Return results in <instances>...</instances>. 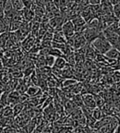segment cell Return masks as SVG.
Masks as SVG:
<instances>
[{"label":"cell","mask_w":120,"mask_h":133,"mask_svg":"<svg viewBox=\"0 0 120 133\" xmlns=\"http://www.w3.org/2000/svg\"><path fill=\"white\" fill-rule=\"evenodd\" d=\"M101 32H102V31L87 27L85 29V30L83 32L82 34L86 40L87 44H91L96 38H97L100 35H101Z\"/></svg>","instance_id":"cell-2"},{"label":"cell","mask_w":120,"mask_h":133,"mask_svg":"<svg viewBox=\"0 0 120 133\" xmlns=\"http://www.w3.org/2000/svg\"><path fill=\"white\" fill-rule=\"evenodd\" d=\"M72 23L74 24L75 28L76 27H82V26H85L86 25V21H84V19L82 17V16H78V17H75V19H72Z\"/></svg>","instance_id":"cell-13"},{"label":"cell","mask_w":120,"mask_h":133,"mask_svg":"<svg viewBox=\"0 0 120 133\" xmlns=\"http://www.w3.org/2000/svg\"><path fill=\"white\" fill-rule=\"evenodd\" d=\"M16 133H19V132H16Z\"/></svg>","instance_id":"cell-23"},{"label":"cell","mask_w":120,"mask_h":133,"mask_svg":"<svg viewBox=\"0 0 120 133\" xmlns=\"http://www.w3.org/2000/svg\"><path fill=\"white\" fill-rule=\"evenodd\" d=\"M61 32H63V34L65 37L66 40L70 37H72L75 34V26L73 24L71 21H68L63 23L61 26Z\"/></svg>","instance_id":"cell-4"},{"label":"cell","mask_w":120,"mask_h":133,"mask_svg":"<svg viewBox=\"0 0 120 133\" xmlns=\"http://www.w3.org/2000/svg\"><path fill=\"white\" fill-rule=\"evenodd\" d=\"M119 123H120L119 119L115 116L110 123L103 126V127H101V128L97 129L98 133H115V131L118 127V125Z\"/></svg>","instance_id":"cell-3"},{"label":"cell","mask_w":120,"mask_h":133,"mask_svg":"<svg viewBox=\"0 0 120 133\" xmlns=\"http://www.w3.org/2000/svg\"><path fill=\"white\" fill-rule=\"evenodd\" d=\"M12 110H13V115H17L20 113L22 111V110H24V105L21 102H18L16 104H15L12 106Z\"/></svg>","instance_id":"cell-16"},{"label":"cell","mask_w":120,"mask_h":133,"mask_svg":"<svg viewBox=\"0 0 120 133\" xmlns=\"http://www.w3.org/2000/svg\"><path fill=\"white\" fill-rule=\"evenodd\" d=\"M109 2L110 3V4L112 6H115V5H117L120 3V0H109Z\"/></svg>","instance_id":"cell-21"},{"label":"cell","mask_w":120,"mask_h":133,"mask_svg":"<svg viewBox=\"0 0 120 133\" xmlns=\"http://www.w3.org/2000/svg\"><path fill=\"white\" fill-rule=\"evenodd\" d=\"M35 0H21L25 8H31L35 4Z\"/></svg>","instance_id":"cell-20"},{"label":"cell","mask_w":120,"mask_h":133,"mask_svg":"<svg viewBox=\"0 0 120 133\" xmlns=\"http://www.w3.org/2000/svg\"><path fill=\"white\" fill-rule=\"evenodd\" d=\"M56 60V57H54L52 55H47L45 56V63L46 66H53Z\"/></svg>","instance_id":"cell-17"},{"label":"cell","mask_w":120,"mask_h":133,"mask_svg":"<svg viewBox=\"0 0 120 133\" xmlns=\"http://www.w3.org/2000/svg\"><path fill=\"white\" fill-rule=\"evenodd\" d=\"M91 45L92 47L96 50L97 54L103 55L112 47L110 43L104 37L103 32H101V35H100L97 38H96L94 41L91 43Z\"/></svg>","instance_id":"cell-1"},{"label":"cell","mask_w":120,"mask_h":133,"mask_svg":"<svg viewBox=\"0 0 120 133\" xmlns=\"http://www.w3.org/2000/svg\"><path fill=\"white\" fill-rule=\"evenodd\" d=\"M82 100H83V104L86 107L94 109L96 107V103L95 101L94 96H92V94H86L82 96Z\"/></svg>","instance_id":"cell-5"},{"label":"cell","mask_w":120,"mask_h":133,"mask_svg":"<svg viewBox=\"0 0 120 133\" xmlns=\"http://www.w3.org/2000/svg\"><path fill=\"white\" fill-rule=\"evenodd\" d=\"M75 84H77V81H75V79H67L63 82V86H64V87H69V86H73Z\"/></svg>","instance_id":"cell-19"},{"label":"cell","mask_w":120,"mask_h":133,"mask_svg":"<svg viewBox=\"0 0 120 133\" xmlns=\"http://www.w3.org/2000/svg\"><path fill=\"white\" fill-rule=\"evenodd\" d=\"M21 21L12 19V21L10 23V26H9V32H15L18 30L20 27H21Z\"/></svg>","instance_id":"cell-15"},{"label":"cell","mask_w":120,"mask_h":133,"mask_svg":"<svg viewBox=\"0 0 120 133\" xmlns=\"http://www.w3.org/2000/svg\"><path fill=\"white\" fill-rule=\"evenodd\" d=\"M11 1H12L13 9L16 11H21L25 8L22 2H21V0H11Z\"/></svg>","instance_id":"cell-14"},{"label":"cell","mask_w":120,"mask_h":133,"mask_svg":"<svg viewBox=\"0 0 120 133\" xmlns=\"http://www.w3.org/2000/svg\"><path fill=\"white\" fill-rule=\"evenodd\" d=\"M104 55L106 58L116 60V59L120 58V52L117 49H115V47H111Z\"/></svg>","instance_id":"cell-9"},{"label":"cell","mask_w":120,"mask_h":133,"mask_svg":"<svg viewBox=\"0 0 120 133\" xmlns=\"http://www.w3.org/2000/svg\"><path fill=\"white\" fill-rule=\"evenodd\" d=\"M63 23H64L63 18L59 17V16L52 17L48 21V24L50 27L53 29H56V30H59V28H61Z\"/></svg>","instance_id":"cell-7"},{"label":"cell","mask_w":120,"mask_h":133,"mask_svg":"<svg viewBox=\"0 0 120 133\" xmlns=\"http://www.w3.org/2000/svg\"><path fill=\"white\" fill-rule=\"evenodd\" d=\"M21 12H22L24 19L28 22L32 21L35 17V11L31 8H24L23 10L21 11Z\"/></svg>","instance_id":"cell-8"},{"label":"cell","mask_w":120,"mask_h":133,"mask_svg":"<svg viewBox=\"0 0 120 133\" xmlns=\"http://www.w3.org/2000/svg\"><path fill=\"white\" fill-rule=\"evenodd\" d=\"M35 36L32 35L31 33L26 37L21 42V45H22V47L26 50V51H30V49L34 46V45L35 44Z\"/></svg>","instance_id":"cell-6"},{"label":"cell","mask_w":120,"mask_h":133,"mask_svg":"<svg viewBox=\"0 0 120 133\" xmlns=\"http://www.w3.org/2000/svg\"><path fill=\"white\" fill-rule=\"evenodd\" d=\"M92 116L96 121L99 120V119H101L104 116L102 110H101V108H99V107L94 108L92 110Z\"/></svg>","instance_id":"cell-12"},{"label":"cell","mask_w":120,"mask_h":133,"mask_svg":"<svg viewBox=\"0 0 120 133\" xmlns=\"http://www.w3.org/2000/svg\"><path fill=\"white\" fill-rule=\"evenodd\" d=\"M3 131H4V133H16L17 132L16 128L13 127L12 125H8V126L4 127Z\"/></svg>","instance_id":"cell-18"},{"label":"cell","mask_w":120,"mask_h":133,"mask_svg":"<svg viewBox=\"0 0 120 133\" xmlns=\"http://www.w3.org/2000/svg\"><path fill=\"white\" fill-rule=\"evenodd\" d=\"M66 63H67V62H66V59L65 58L57 57V58H56V60H55V63H54L53 66L56 69L62 70L66 66Z\"/></svg>","instance_id":"cell-11"},{"label":"cell","mask_w":120,"mask_h":133,"mask_svg":"<svg viewBox=\"0 0 120 133\" xmlns=\"http://www.w3.org/2000/svg\"><path fill=\"white\" fill-rule=\"evenodd\" d=\"M115 133H120V123L118 125V127H117V128H116Z\"/></svg>","instance_id":"cell-22"},{"label":"cell","mask_w":120,"mask_h":133,"mask_svg":"<svg viewBox=\"0 0 120 133\" xmlns=\"http://www.w3.org/2000/svg\"><path fill=\"white\" fill-rule=\"evenodd\" d=\"M40 92V88H38L36 85H30L27 88V90H26L25 94L29 96V97H37Z\"/></svg>","instance_id":"cell-10"}]
</instances>
